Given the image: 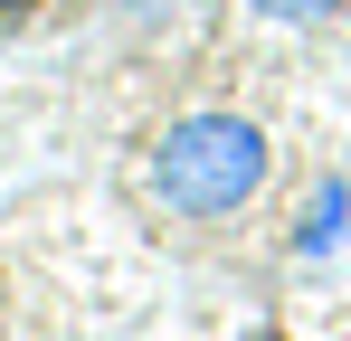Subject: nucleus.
Instances as JSON below:
<instances>
[{"instance_id": "2", "label": "nucleus", "mask_w": 351, "mask_h": 341, "mask_svg": "<svg viewBox=\"0 0 351 341\" xmlns=\"http://www.w3.org/2000/svg\"><path fill=\"white\" fill-rule=\"evenodd\" d=\"M266 10H294V19H304V10H332V0H266Z\"/></svg>"}, {"instance_id": "1", "label": "nucleus", "mask_w": 351, "mask_h": 341, "mask_svg": "<svg viewBox=\"0 0 351 341\" xmlns=\"http://www.w3.org/2000/svg\"><path fill=\"white\" fill-rule=\"evenodd\" d=\"M143 180H152V199L171 218H228L237 199H256V180H266V142L237 114H190V123H171L152 142Z\"/></svg>"}]
</instances>
